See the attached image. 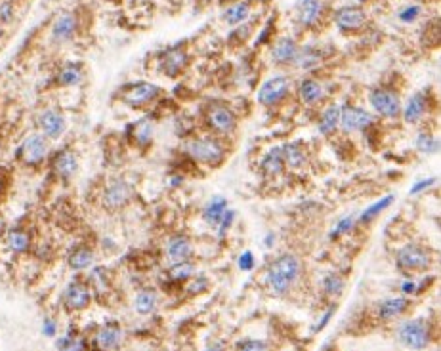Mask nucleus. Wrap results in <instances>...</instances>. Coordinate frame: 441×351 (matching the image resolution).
Wrapping results in <instances>:
<instances>
[{"instance_id": "obj_1", "label": "nucleus", "mask_w": 441, "mask_h": 351, "mask_svg": "<svg viewBox=\"0 0 441 351\" xmlns=\"http://www.w3.org/2000/svg\"><path fill=\"white\" fill-rule=\"evenodd\" d=\"M302 275V262L294 254H281L267 266L266 282L273 294L287 296Z\"/></svg>"}, {"instance_id": "obj_13", "label": "nucleus", "mask_w": 441, "mask_h": 351, "mask_svg": "<svg viewBox=\"0 0 441 351\" xmlns=\"http://www.w3.org/2000/svg\"><path fill=\"white\" fill-rule=\"evenodd\" d=\"M290 92V78L277 75V77L267 78L258 90V103L264 107L279 106L283 99L287 98Z\"/></svg>"}, {"instance_id": "obj_33", "label": "nucleus", "mask_w": 441, "mask_h": 351, "mask_svg": "<svg viewBox=\"0 0 441 351\" xmlns=\"http://www.w3.org/2000/svg\"><path fill=\"white\" fill-rule=\"evenodd\" d=\"M323 12L321 0H302L298 6V22L304 27H314L315 23L319 22Z\"/></svg>"}, {"instance_id": "obj_36", "label": "nucleus", "mask_w": 441, "mask_h": 351, "mask_svg": "<svg viewBox=\"0 0 441 351\" xmlns=\"http://www.w3.org/2000/svg\"><path fill=\"white\" fill-rule=\"evenodd\" d=\"M251 15V4L248 2H237L224 12V20L231 27H237L246 22V17Z\"/></svg>"}, {"instance_id": "obj_14", "label": "nucleus", "mask_w": 441, "mask_h": 351, "mask_svg": "<svg viewBox=\"0 0 441 351\" xmlns=\"http://www.w3.org/2000/svg\"><path fill=\"white\" fill-rule=\"evenodd\" d=\"M125 340V330L119 323L102 324L90 340L92 351H117Z\"/></svg>"}, {"instance_id": "obj_15", "label": "nucleus", "mask_w": 441, "mask_h": 351, "mask_svg": "<svg viewBox=\"0 0 441 351\" xmlns=\"http://www.w3.org/2000/svg\"><path fill=\"white\" fill-rule=\"evenodd\" d=\"M374 124V117L357 106L340 107V128L346 134L365 132Z\"/></svg>"}, {"instance_id": "obj_6", "label": "nucleus", "mask_w": 441, "mask_h": 351, "mask_svg": "<svg viewBox=\"0 0 441 351\" xmlns=\"http://www.w3.org/2000/svg\"><path fill=\"white\" fill-rule=\"evenodd\" d=\"M399 344L411 351L426 350L432 342V330L424 319H407L398 327Z\"/></svg>"}, {"instance_id": "obj_11", "label": "nucleus", "mask_w": 441, "mask_h": 351, "mask_svg": "<svg viewBox=\"0 0 441 351\" xmlns=\"http://www.w3.org/2000/svg\"><path fill=\"white\" fill-rule=\"evenodd\" d=\"M204 120H206V127L214 134H218V136H231L237 130V115H235V111L225 106V103H220V101L210 103L206 107Z\"/></svg>"}, {"instance_id": "obj_31", "label": "nucleus", "mask_w": 441, "mask_h": 351, "mask_svg": "<svg viewBox=\"0 0 441 351\" xmlns=\"http://www.w3.org/2000/svg\"><path fill=\"white\" fill-rule=\"evenodd\" d=\"M227 210H230L227 199L224 197L210 199L209 203L203 206V220L209 225H212V227H216V225L222 222V218H224Z\"/></svg>"}, {"instance_id": "obj_28", "label": "nucleus", "mask_w": 441, "mask_h": 351, "mask_svg": "<svg viewBox=\"0 0 441 351\" xmlns=\"http://www.w3.org/2000/svg\"><path fill=\"white\" fill-rule=\"evenodd\" d=\"M157 308H159V294L153 288H141L138 290V294L134 296V309L138 315H151Z\"/></svg>"}, {"instance_id": "obj_34", "label": "nucleus", "mask_w": 441, "mask_h": 351, "mask_svg": "<svg viewBox=\"0 0 441 351\" xmlns=\"http://www.w3.org/2000/svg\"><path fill=\"white\" fill-rule=\"evenodd\" d=\"M338 128H340V107L329 106L319 117L317 130L321 136H332Z\"/></svg>"}, {"instance_id": "obj_53", "label": "nucleus", "mask_w": 441, "mask_h": 351, "mask_svg": "<svg viewBox=\"0 0 441 351\" xmlns=\"http://www.w3.org/2000/svg\"><path fill=\"white\" fill-rule=\"evenodd\" d=\"M6 132H4V127H2L0 128V157L6 151Z\"/></svg>"}, {"instance_id": "obj_39", "label": "nucleus", "mask_w": 441, "mask_h": 351, "mask_svg": "<svg viewBox=\"0 0 441 351\" xmlns=\"http://www.w3.org/2000/svg\"><path fill=\"white\" fill-rule=\"evenodd\" d=\"M195 275V266L191 262H180V264H172L168 277L174 282H188L191 277Z\"/></svg>"}, {"instance_id": "obj_5", "label": "nucleus", "mask_w": 441, "mask_h": 351, "mask_svg": "<svg viewBox=\"0 0 441 351\" xmlns=\"http://www.w3.org/2000/svg\"><path fill=\"white\" fill-rule=\"evenodd\" d=\"M134 199V185L126 178H111L105 183L102 195H99V203L102 208L107 212H120L125 210L128 204L132 203Z\"/></svg>"}, {"instance_id": "obj_56", "label": "nucleus", "mask_w": 441, "mask_h": 351, "mask_svg": "<svg viewBox=\"0 0 441 351\" xmlns=\"http://www.w3.org/2000/svg\"><path fill=\"white\" fill-rule=\"evenodd\" d=\"M4 127V115H2V109H0V128Z\"/></svg>"}, {"instance_id": "obj_10", "label": "nucleus", "mask_w": 441, "mask_h": 351, "mask_svg": "<svg viewBox=\"0 0 441 351\" xmlns=\"http://www.w3.org/2000/svg\"><path fill=\"white\" fill-rule=\"evenodd\" d=\"M94 294L86 279H73L62 294V306L67 313H80L92 306Z\"/></svg>"}, {"instance_id": "obj_55", "label": "nucleus", "mask_w": 441, "mask_h": 351, "mask_svg": "<svg viewBox=\"0 0 441 351\" xmlns=\"http://www.w3.org/2000/svg\"><path fill=\"white\" fill-rule=\"evenodd\" d=\"M4 38H6V29L0 27V44L4 43Z\"/></svg>"}, {"instance_id": "obj_44", "label": "nucleus", "mask_w": 441, "mask_h": 351, "mask_svg": "<svg viewBox=\"0 0 441 351\" xmlns=\"http://www.w3.org/2000/svg\"><path fill=\"white\" fill-rule=\"evenodd\" d=\"M206 288H209V279H206V277H203V275H201V277H195V275H193V277H191V279L188 281L189 294H193V296L203 294Z\"/></svg>"}, {"instance_id": "obj_8", "label": "nucleus", "mask_w": 441, "mask_h": 351, "mask_svg": "<svg viewBox=\"0 0 441 351\" xmlns=\"http://www.w3.org/2000/svg\"><path fill=\"white\" fill-rule=\"evenodd\" d=\"M36 132H41L46 140H50L52 143L54 141H59L67 132V115L56 106L44 107L41 111L36 113Z\"/></svg>"}, {"instance_id": "obj_49", "label": "nucleus", "mask_w": 441, "mask_h": 351, "mask_svg": "<svg viewBox=\"0 0 441 351\" xmlns=\"http://www.w3.org/2000/svg\"><path fill=\"white\" fill-rule=\"evenodd\" d=\"M254 264H256V260H254V256H252V252H248V250H245V252L237 258V266L241 267L243 271H251L252 267H254Z\"/></svg>"}, {"instance_id": "obj_2", "label": "nucleus", "mask_w": 441, "mask_h": 351, "mask_svg": "<svg viewBox=\"0 0 441 351\" xmlns=\"http://www.w3.org/2000/svg\"><path fill=\"white\" fill-rule=\"evenodd\" d=\"M50 155H52V141L46 140L41 132H31L15 145L14 161L21 169L41 170L42 166H46Z\"/></svg>"}, {"instance_id": "obj_52", "label": "nucleus", "mask_w": 441, "mask_h": 351, "mask_svg": "<svg viewBox=\"0 0 441 351\" xmlns=\"http://www.w3.org/2000/svg\"><path fill=\"white\" fill-rule=\"evenodd\" d=\"M401 290H403V294L411 296V294H416L419 287H416V282L414 281H405L403 285H401Z\"/></svg>"}, {"instance_id": "obj_20", "label": "nucleus", "mask_w": 441, "mask_h": 351, "mask_svg": "<svg viewBox=\"0 0 441 351\" xmlns=\"http://www.w3.org/2000/svg\"><path fill=\"white\" fill-rule=\"evenodd\" d=\"M188 64H189L188 52L183 48H178V46H172V48H168L162 52L159 67H161V71L167 77L174 78L178 77L180 73H183V69L188 67Z\"/></svg>"}, {"instance_id": "obj_18", "label": "nucleus", "mask_w": 441, "mask_h": 351, "mask_svg": "<svg viewBox=\"0 0 441 351\" xmlns=\"http://www.w3.org/2000/svg\"><path fill=\"white\" fill-rule=\"evenodd\" d=\"M94 264H96V250L88 243H78L67 254V266H69L71 271L83 273V271H88L90 267H94Z\"/></svg>"}, {"instance_id": "obj_35", "label": "nucleus", "mask_w": 441, "mask_h": 351, "mask_svg": "<svg viewBox=\"0 0 441 351\" xmlns=\"http://www.w3.org/2000/svg\"><path fill=\"white\" fill-rule=\"evenodd\" d=\"M260 169L266 176H279L285 166V159H283V151L281 148H272L264 155V159L260 162Z\"/></svg>"}, {"instance_id": "obj_24", "label": "nucleus", "mask_w": 441, "mask_h": 351, "mask_svg": "<svg viewBox=\"0 0 441 351\" xmlns=\"http://www.w3.org/2000/svg\"><path fill=\"white\" fill-rule=\"evenodd\" d=\"M298 54V44L290 36H283L272 46V62L275 65H293Z\"/></svg>"}, {"instance_id": "obj_21", "label": "nucleus", "mask_w": 441, "mask_h": 351, "mask_svg": "<svg viewBox=\"0 0 441 351\" xmlns=\"http://www.w3.org/2000/svg\"><path fill=\"white\" fill-rule=\"evenodd\" d=\"M78 17L73 12H65L57 17L54 25H52V41L57 44L69 43L78 33Z\"/></svg>"}, {"instance_id": "obj_12", "label": "nucleus", "mask_w": 441, "mask_h": 351, "mask_svg": "<svg viewBox=\"0 0 441 351\" xmlns=\"http://www.w3.org/2000/svg\"><path fill=\"white\" fill-rule=\"evenodd\" d=\"M369 101H371V107L374 109V113H378L380 117L384 119H398L401 115V98L399 94L392 88H372L371 94H369Z\"/></svg>"}, {"instance_id": "obj_48", "label": "nucleus", "mask_w": 441, "mask_h": 351, "mask_svg": "<svg viewBox=\"0 0 441 351\" xmlns=\"http://www.w3.org/2000/svg\"><path fill=\"white\" fill-rule=\"evenodd\" d=\"M335 311H336V303H332L330 308H327V309H325V311H323V317H321V319H319V323H317L314 327L315 332H321V330L325 329L327 324H329L330 319L335 317Z\"/></svg>"}, {"instance_id": "obj_30", "label": "nucleus", "mask_w": 441, "mask_h": 351, "mask_svg": "<svg viewBox=\"0 0 441 351\" xmlns=\"http://www.w3.org/2000/svg\"><path fill=\"white\" fill-rule=\"evenodd\" d=\"M281 151H283L285 166L288 169L298 170L308 164V153L302 143H285V145H281Z\"/></svg>"}, {"instance_id": "obj_46", "label": "nucleus", "mask_w": 441, "mask_h": 351, "mask_svg": "<svg viewBox=\"0 0 441 351\" xmlns=\"http://www.w3.org/2000/svg\"><path fill=\"white\" fill-rule=\"evenodd\" d=\"M420 12H422L420 6H407L399 12V20L403 23H413L420 17Z\"/></svg>"}, {"instance_id": "obj_17", "label": "nucleus", "mask_w": 441, "mask_h": 351, "mask_svg": "<svg viewBox=\"0 0 441 351\" xmlns=\"http://www.w3.org/2000/svg\"><path fill=\"white\" fill-rule=\"evenodd\" d=\"M4 243H6L8 252L23 256V254L31 252V248H33V233L29 231V227L25 225L18 224L8 229L4 235Z\"/></svg>"}, {"instance_id": "obj_37", "label": "nucleus", "mask_w": 441, "mask_h": 351, "mask_svg": "<svg viewBox=\"0 0 441 351\" xmlns=\"http://www.w3.org/2000/svg\"><path fill=\"white\" fill-rule=\"evenodd\" d=\"M414 148L422 155H435L440 151V138L432 132H419L414 138Z\"/></svg>"}, {"instance_id": "obj_51", "label": "nucleus", "mask_w": 441, "mask_h": 351, "mask_svg": "<svg viewBox=\"0 0 441 351\" xmlns=\"http://www.w3.org/2000/svg\"><path fill=\"white\" fill-rule=\"evenodd\" d=\"M435 183V178H428V180H420V182H416L411 187V195H419V193H422V191H426L428 187H432Z\"/></svg>"}, {"instance_id": "obj_7", "label": "nucleus", "mask_w": 441, "mask_h": 351, "mask_svg": "<svg viewBox=\"0 0 441 351\" xmlns=\"http://www.w3.org/2000/svg\"><path fill=\"white\" fill-rule=\"evenodd\" d=\"M432 264H434L432 252L414 243L399 248L396 254V266L403 273H422V271H428Z\"/></svg>"}, {"instance_id": "obj_19", "label": "nucleus", "mask_w": 441, "mask_h": 351, "mask_svg": "<svg viewBox=\"0 0 441 351\" xmlns=\"http://www.w3.org/2000/svg\"><path fill=\"white\" fill-rule=\"evenodd\" d=\"M86 69L80 62H67L57 69L54 77V86L56 88H77L84 83Z\"/></svg>"}, {"instance_id": "obj_54", "label": "nucleus", "mask_w": 441, "mask_h": 351, "mask_svg": "<svg viewBox=\"0 0 441 351\" xmlns=\"http://www.w3.org/2000/svg\"><path fill=\"white\" fill-rule=\"evenodd\" d=\"M204 351H225V345L222 342H212Z\"/></svg>"}, {"instance_id": "obj_50", "label": "nucleus", "mask_w": 441, "mask_h": 351, "mask_svg": "<svg viewBox=\"0 0 441 351\" xmlns=\"http://www.w3.org/2000/svg\"><path fill=\"white\" fill-rule=\"evenodd\" d=\"M42 334L48 338H54L57 334V321L52 319V317H46L44 323H42Z\"/></svg>"}, {"instance_id": "obj_26", "label": "nucleus", "mask_w": 441, "mask_h": 351, "mask_svg": "<svg viewBox=\"0 0 441 351\" xmlns=\"http://www.w3.org/2000/svg\"><path fill=\"white\" fill-rule=\"evenodd\" d=\"M298 98L302 99L304 106L314 107L325 98V88L315 78H304L300 85H298Z\"/></svg>"}, {"instance_id": "obj_42", "label": "nucleus", "mask_w": 441, "mask_h": 351, "mask_svg": "<svg viewBox=\"0 0 441 351\" xmlns=\"http://www.w3.org/2000/svg\"><path fill=\"white\" fill-rule=\"evenodd\" d=\"M18 8H15L14 0H4L0 2V27H6L15 20Z\"/></svg>"}, {"instance_id": "obj_45", "label": "nucleus", "mask_w": 441, "mask_h": 351, "mask_svg": "<svg viewBox=\"0 0 441 351\" xmlns=\"http://www.w3.org/2000/svg\"><path fill=\"white\" fill-rule=\"evenodd\" d=\"M354 225H356V218L354 216H346L340 222H336L335 229H332V237L336 239V237H342L346 233H350L354 229Z\"/></svg>"}, {"instance_id": "obj_38", "label": "nucleus", "mask_w": 441, "mask_h": 351, "mask_svg": "<svg viewBox=\"0 0 441 351\" xmlns=\"http://www.w3.org/2000/svg\"><path fill=\"white\" fill-rule=\"evenodd\" d=\"M393 201H396V197H393V195H388V197L380 199L378 203L371 204L369 208H365L363 214L359 216V222H361V224H371L372 220L377 218V216H380V214H382V212H384L386 208H388V206L393 203Z\"/></svg>"}, {"instance_id": "obj_22", "label": "nucleus", "mask_w": 441, "mask_h": 351, "mask_svg": "<svg viewBox=\"0 0 441 351\" xmlns=\"http://www.w3.org/2000/svg\"><path fill=\"white\" fill-rule=\"evenodd\" d=\"M335 23L336 27H340L342 31H357L365 27L367 14L361 6H342L336 10Z\"/></svg>"}, {"instance_id": "obj_3", "label": "nucleus", "mask_w": 441, "mask_h": 351, "mask_svg": "<svg viewBox=\"0 0 441 351\" xmlns=\"http://www.w3.org/2000/svg\"><path fill=\"white\" fill-rule=\"evenodd\" d=\"M183 151L191 161L209 169H218L225 161L224 143L214 136H193L183 143Z\"/></svg>"}, {"instance_id": "obj_29", "label": "nucleus", "mask_w": 441, "mask_h": 351, "mask_svg": "<svg viewBox=\"0 0 441 351\" xmlns=\"http://www.w3.org/2000/svg\"><path fill=\"white\" fill-rule=\"evenodd\" d=\"M323 57H325V52L314 46V44H309V46L298 48V54H296V59H294L293 65H296L302 71H312L321 64Z\"/></svg>"}, {"instance_id": "obj_16", "label": "nucleus", "mask_w": 441, "mask_h": 351, "mask_svg": "<svg viewBox=\"0 0 441 351\" xmlns=\"http://www.w3.org/2000/svg\"><path fill=\"white\" fill-rule=\"evenodd\" d=\"M155 138V122L149 117L134 120L132 124L126 128V141L128 145L136 149H147L153 143Z\"/></svg>"}, {"instance_id": "obj_40", "label": "nucleus", "mask_w": 441, "mask_h": 351, "mask_svg": "<svg viewBox=\"0 0 441 351\" xmlns=\"http://www.w3.org/2000/svg\"><path fill=\"white\" fill-rule=\"evenodd\" d=\"M344 287H346V282H344L342 275L329 273L323 279V292L330 296V298H336V296L342 294Z\"/></svg>"}, {"instance_id": "obj_25", "label": "nucleus", "mask_w": 441, "mask_h": 351, "mask_svg": "<svg viewBox=\"0 0 441 351\" xmlns=\"http://www.w3.org/2000/svg\"><path fill=\"white\" fill-rule=\"evenodd\" d=\"M428 109V99L426 96L419 92L411 98L407 99V106L401 107V117L405 120L407 124H419L420 120L424 119Z\"/></svg>"}, {"instance_id": "obj_41", "label": "nucleus", "mask_w": 441, "mask_h": 351, "mask_svg": "<svg viewBox=\"0 0 441 351\" xmlns=\"http://www.w3.org/2000/svg\"><path fill=\"white\" fill-rule=\"evenodd\" d=\"M12 183H14L12 169H10V166H4V164H0V204L4 203V201L8 199V195H10Z\"/></svg>"}, {"instance_id": "obj_23", "label": "nucleus", "mask_w": 441, "mask_h": 351, "mask_svg": "<svg viewBox=\"0 0 441 351\" xmlns=\"http://www.w3.org/2000/svg\"><path fill=\"white\" fill-rule=\"evenodd\" d=\"M193 256V243L188 235H174L167 243V258L170 264L191 260Z\"/></svg>"}, {"instance_id": "obj_4", "label": "nucleus", "mask_w": 441, "mask_h": 351, "mask_svg": "<svg viewBox=\"0 0 441 351\" xmlns=\"http://www.w3.org/2000/svg\"><path fill=\"white\" fill-rule=\"evenodd\" d=\"M162 94L161 86L147 83V80H138V83H126L117 90L115 98L120 101L122 106L130 107V109H146V107L153 106L155 101H159Z\"/></svg>"}, {"instance_id": "obj_9", "label": "nucleus", "mask_w": 441, "mask_h": 351, "mask_svg": "<svg viewBox=\"0 0 441 351\" xmlns=\"http://www.w3.org/2000/svg\"><path fill=\"white\" fill-rule=\"evenodd\" d=\"M46 166H48L50 174H52L54 180L67 183L78 174V170H80V161H78V155L75 149L62 148L57 149L56 153L50 155Z\"/></svg>"}, {"instance_id": "obj_43", "label": "nucleus", "mask_w": 441, "mask_h": 351, "mask_svg": "<svg viewBox=\"0 0 441 351\" xmlns=\"http://www.w3.org/2000/svg\"><path fill=\"white\" fill-rule=\"evenodd\" d=\"M237 351H273L270 340H243L237 342Z\"/></svg>"}, {"instance_id": "obj_47", "label": "nucleus", "mask_w": 441, "mask_h": 351, "mask_svg": "<svg viewBox=\"0 0 441 351\" xmlns=\"http://www.w3.org/2000/svg\"><path fill=\"white\" fill-rule=\"evenodd\" d=\"M233 220H235V212H233L230 208V210L225 212V216H224V218H222V222H220V224L216 225L218 235H220V237H224L225 233L230 231V227H231V225H233Z\"/></svg>"}, {"instance_id": "obj_32", "label": "nucleus", "mask_w": 441, "mask_h": 351, "mask_svg": "<svg viewBox=\"0 0 441 351\" xmlns=\"http://www.w3.org/2000/svg\"><path fill=\"white\" fill-rule=\"evenodd\" d=\"M56 348L57 351H92L90 340L75 330H69L67 334L57 338Z\"/></svg>"}, {"instance_id": "obj_27", "label": "nucleus", "mask_w": 441, "mask_h": 351, "mask_svg": "<svg viewBox=\"0 0 441 351\" xmlns=\"http://www.w3.org/2000/svg\"><path fill=\"white\" fill-rule=\"evenodd\" d=\"M409 308H411V300L405 298V296L386 298L384 302H380V306H378V317L382 321H390V319L403 315Z\"/></svg>"}]
</instances>
